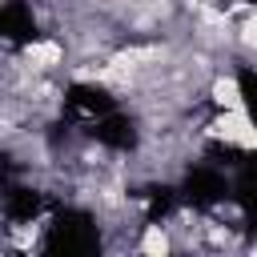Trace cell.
Masks as SVG:
<instances>
[{
  "label": "cell",
  "mask_w": 257,
  "mask_h": 257,
  "mask_svg": "<svg viewBox=\"0 0 257 257\" xmlns=\"http://www.w3.org/2000/svg\"><path fill=\"white\" fill-rule=\"evenodd\" d=\"M133 249H137V253H149V257L173 253L169 225H165V221H141V225H137V237H133Z\"/></svg>",
  "instance_id": "6da1fadb"
}]
</instances>
